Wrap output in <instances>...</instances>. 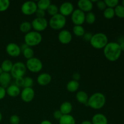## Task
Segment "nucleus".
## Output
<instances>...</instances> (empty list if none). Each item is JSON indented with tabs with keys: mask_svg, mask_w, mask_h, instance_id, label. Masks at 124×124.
<instances>
[{
	"mask_svg": "<svg viewBox=\"0 0 124 124\" xmlns=\"http://www.w3.org/2000/svg\"><path fill=\"white\" fill-rule=\"evenodd\" d=\"M27 47H29V46H28L27 45V44H25V43H24V44H23L22 45V46H21V47H20V48H21V52H23V51H24V50H25V48H27Z\"/></svg>",
	"mask_w": 124,
	"mask_h": 124,
	"instance_id": "45",
	"label": "nucleus"
},
{
	"mask_svg": "<svg viewBox=\"0 0 124 124\" xmlns=\"http://www.w3.org/2000/svg\"><path fill=\"white\" fill-rule=\"evenodd\" d=\"M103 50L105 58L111 62H115L118 60L122 54L119 44L116 42H108Z\"/></svg>",
	"mask_w": 124,
	"mask_h": 124,
	"instance_id": "1",
	"label": "nucleus"
},
{
	"mask_svg": "<svg viewBox=\"0 0 124 124\" xmlns=\"http://www.w3.org/2000/svg\"><path fill=\"white\" fill-rule=\"evenodd\" d=\"M6 94L12 98H16L21 94L20 88L15 84L10 85L6 89Z\"/></svg>",
	"mask_w": 124,
	"mask_h": 124,
	"instance_id": "18",
	"label": "nucleus"
},
{
	"mask_svg": "<svg viewBox=\"0 0 124 124\" xmlns=\"http://www.w3.org/2000/svg\"><path fill=\"white\" fill-rule=\"evenodd\" d=\"M10 2L8 0H0V12H5L9 7Z\"/></svg>",
	"mask_w": 124,
	"mask_h": 124,
	"instance_id": "33",
	"label": "nucleus"
},
{
	"mask_svg": "<svg viewBox=\"0 0 124 124\" xmlns=\"http://www.w3.org/2000/svg\"><path fill=\"white\" fill-rule=\"evenodd\" d=\"M38 9L37 4L34 1H26L23 4L21 7V12L27 16H30L34 14Z\"/></svg>",
	"mask_w": 124,
	"mask_h": 124,
	"instance_id": "8",
	"label": "nucleus"
},
{
	"mask_svg": "<svg viewBox=\"0 0 124 124\" xmlns=\"http://www.w3.org/2000/svg\"><path fill=\"white\" fill-rule=\"evenodd\" d=\"M105 103V96L100 92H96L89 97L87 105L94 110H100L104 107Z\"/></svg>",
	"mask_w": 124,
	"mask_h": 124,
	"instance_id": "2",
	"label": "nucleus"
},
{
	"mask_svg": "<svg viewBox=\"0 0 124 124\" xmlns=\"http://www.w3.org/2000/svg\"><path fill=\"white\" fill-rule=\"evenodd\" d=\"M33 80L30 77H25L24 78V88H31L33 85Z\"/></svg>",
	"mask_w": 124,
	"mask_h": 124,
	"instance_id": "35",
	"label": "nucleus"
},
{
	"mask_svg": "<svg viewBox=\"0 0 124 124\" xmlns=\"http://www.w3.org/2000/svg\"><path fill=\"white\" fill-rule=\"evenodd\" d=\"M6 88H3L1 86H0V100L4 99L6 96Z\"/></svg>",
	"mask_w": 124,
	"mask_h": 124,
	"instance_id": "42",
	"label": "nucleus"
},
{
	"mask_svg": "<svg viewBox=\"0 0 124 124\" xmlns=\"http://www.w3.org/2000/svg\"><path fill=\"white\" fill-rule=\"evenodd\" d=\"M96 6L98 9L101 11H104L107 8V6L104 1H97Z\"/></svg>",
	"mask_w": 124,
	"mask_h": 124,
	"instance_id": "37",
	"label": "nucleus"
},
{
	"mask_svg": "<svg viewBox=\"0 0 124 124\" xmlns=\"http://www.w3.org/2000/svg\"><path fill=\"white\" fill-rule=\"evenodd\" d=\"M31 28H32L31 24L28 21L23 22L19 26V29H20L21 31L25 34L30 32Z\"/></svg>",
	"mask_w": 124,
	"mask_h": 124,
	"instance_id": "26",
	"label": "nucleus"
},
{
	"mask_svg": "<svg viewBox=\"0 0 124 124\" xmlns=\"http://www.w3.org/2000/svg\"><path fill=\"white\" fill-rule=\"evenodd\" d=\"M115 16L119 18H124V7L122 5H119L116 6L115 8Z\"/></svg>",
	"mask_w": 124,
	"mask_h": 124,
	"instance_id": "30",
	"label": "nucleus"
},
{
	"mask_svg": "<svg viewBox=\"0 0 124 124\" xmlns=\"http://www.w3.org/2000/svg\"><path fill=\"white\" fill-rule=\"evenodd\" d=\"M74 10L75 9L73 5L70 2H64L61 5L59 8V13L65 17L71 15Z\"/></svg>",
	"mask_w": 124,
	"mask_h": 124,
	"instance_id": "12",
	"label": "nucleus"
},
{
	"mask_svg": "<svg viewBox=\"0 0 124 124\" xmlns=\"http://www.w3.org/2000/svg\"><path fill=\"white\" fill-rule=\"evenodd\" d=\"M78 9L81 10L83 12L88 13L92 12L93 8V4L90 0H79L78 2Z\"/></svg>",
	"mask_w": 124,
	"mask_h": 124,
	"instance_id": "15",
	"label": "nucleus"
},
{
	"mask_svg": "<svg viewBox=\"0 0 124 124\" xmlns=\"http://www.w3.org/2000/svg\"><path fill=\"white\" fill-rule=\"evenodd\" d=\"M10 124H19L20 119L19 116L16 115H13L10 118Z\"/></svg>",
	"mask_w": 124,
	"mask_h": 124,
	"instance_id": "36",
	"label": "nucleus"
},
{
	"mask_svg": "<svg viewBox=\"0 0 124 124\" xmlns=\"http://www.w3.org/2000/svg\"><path fill=\"white\" fill-rule=\"evenodd\" d=\"M3 72H4L3 70H2V69H1V67H0V75H1V74H2Z\"/></svg>",
	"mask_w": 124,
	"mask_h": 124,
	"instance_id": "49",
	"label": "nucleus"
},
{
	"mask_svg": "<svg viewBox=\"0 0 124 124\" xmlns=\"http://www.w3.org/2000/svg\"><path fill=\"white\" fill-rule=\"evenodd\" d=\"M23 53V56H24V58L25 59H30L31 58H33V56H34V51L31 47H27V48H25L24 51L22 52Z\"/></svg>",
	"mask_w": 124,
	"mask_h": 124,
	"instance_id": "32",
	"label": "nucleus"
},
{
	"mask_svg": "<svg viewBox=\"0 0 124 124\" xmlns=\"http://www.w3.org/2000/svg\"><path fill=\"white\" fill-rule=\"evenodd\" d=\"M13 64L10 60L8 59H6L1 64V69H2L4 72L9 73L12 70V67H13Z\"/></svg>",
	"mask_w": 124,
	"mask_h": 124,
	"instance_id": "24",
	"label": "nucleus"
},
{
	"mask_svg": "<svg viewBox=\"0 0 124 124\" xmlns=\"http://www.w3.org/2000/svg\"><path fill=\"white\" fill-rule=\"evenodd\" d=\"M90 42L91 46L96 49H104L108 43V39L104 33H97L93 35Z\"/></svg>",
	"mask_w": 124,
	"mask_h": 124,
	"instance_id": "3",
	"label": "nucleus"
},
{
	"mask_svg": "<svg viewBox=\"0 0 124 124\" xmlns=\"http://www.w3.org/2000/svg\"><path fill=\"white\" fill-rule=\"evenodd\" d=\"M63 115L61 113V112L59 110H55L54 112L53 113V117L56 120H59V119L61 118V117Z\"/></svg>",
	"mask_w": 124,
	"mask_h": 124,
	"instance_id": "41",
	"label": "nucleus"
},
{
	"mask_svg": "<svg viewBox=\"0 0 124 124\" xmlns=\"http://www.w3.org/2000/svg\"><path fill=\"white\" fill-rule=\"evenodd\" d=\"M35 15H36V18H44L45 15H46V11L38 8V9L36 10V12H35Z\"/></svg>",
	"mask_w": 124,
	"mask_h": 124,
	"instance_id": "38",
	"label": "nucleus"
},
{
	"mask_svg": "<svg viewBox=\"0 0 124 124\" xmlns=\"http://www.w3.org/2000/svg\"><path fill=\"white\" fill-rule=\"evenodd\" d=\"M81 124H93L91 121H84L83 122L81 123Z\"/></svg>",
	"mask_w": 124,
	"mask_h": 124,
	"instance_id": "47",
	"label": "nucleus"
},
{
	"mask_svg": "<svg viewBox=\"0 0 124 124\" xmlns=\"http://www.w3.org/2000/svg\"><path fill=\"white\" fill-rule=\"evenodd\" d=\"M2 114H1V113L0 112V122H1V121H2Z\"/></svg>",
	"mask_w": 124,
	"mask_h": 124,
	"instance_id": "48",
	"label": "nucleus"
},
{
	"mask_svg": "<svg viewBox=\"0 0 124 124\" xmlns=\"http://www.w3.org/2000/svg\"><path fill=\"white\" fill-rule=\"evenodd\" d=\"M59 124H76V121L71 115H63L59 119Z\"/></svg>",
	"mask_w": 124,
	"mask_h": 124,
	"instance_id": "23",
	"label": "nucleus"
},
{
	"mask_svg": "<svg viewBox=\"0 0 124 124\" xmlns=\"http://www.w3.org/2000/svg\"><path fill=\"white\" fill-rule=\"evenodd\" d=\"M47 11L49 15H50L51 16H53L58 14L59 8L56 5L54 4H51L48 8H47Z\"/></svg>",
	"mask_w": 124,
	"mask_h": 124,
	"instance_id": "28",
	"label": "nucleus"
},
{
	"mask_svg": "<svg viewBox=\"0 0 124 124\" xmlns=\"http://www.w3.org/2000/svg\"><path fill=\"white\" fill-rule=\"evenodd\" d=\"M40 124H52V123L48 120H44L41 122Z\"/></svg>",
	"mask_w": 124,
	"mask_h": 124,
	"instance_id": "46",
	"label": "nucleus"
},
{
	"mask_svg": "<svg viewBox=\"0 0 124 124\" xmlns=\"http://www.w3.org/2000/svg\"><path fill=\"white\" fill-rule=\"evenodd\" d=\"M58 40L62 44H69L72 40V35L67 30H62L58 34Z\"/></svg>",
	"mask_w": 124,
	"mask_h": 124,
	"instance_id": "14",
	"label": "nucleus"
},
{
	"mask_svg": "<svg viewBox=\"0 0 124 124\" xmlns=\"http://www.w3.org/2000/svg\"><path fill=\"white\" fill-rule=\"evenodd\" d=\"M79 88V83L78 81L71 80L67 83L66 85V88L70 93H74L78 90Z\"/></svg>",
	"mask_w": 124,
	"mask_h": 124,
	"instance_id": "22",
	"label": "nucleus"
},
{
	"mask_svg": "<svg viewBox=\"0 0 124 124\" xmlns=\"http://www.w3.org/2000/svg\"><path fill=\"white\" fill-rule=\"evenodd\" d=\"M96 21V16L92 12H88L85 15V22L88 24H93Z\"/></svg>",
	"mask_w": 124,
	"mask_h": 124,
	"instance_id": "31",
	"label": "nucleus"
},
{
	"mask_svg": "<svg viewBox=\"0 0 124 124\" xmlns=\"http://www.w3.org/2000/svg\"><path fill=\"white\" fill-rule=\"evenodd\" d=\"M73 32L78 37H82L85 33V29L82 25H75L73 29Z\"/></svg>",
	"mask_w": 124,
	"mask_h": 124,
	"instance_id": "25",
	"label": "nucleus"
},
{
	"mask_svg": "<svg viewBox=\"0 0 124 124\" xmlns=\"http://www.w3.org/2000/svg\"><path fill=\"white\" fill-rule=\"evenodd\" d=\"M6 50L7 54L12 57L19 56L21 53L20 46H18L17 44L13 43V42L9 43L6 46Z\"/></svg>",
	"mask_w": 124,
	"mask_h": 124,
	"instance_id": "13",
	"label": "nucleus"
},
{
	"mask_svg": "<svg viewBox=\"0 0 124 124\" xmlns=\"http://www.w3.org/2000/svg\"><path fill=\"white\" fill-rule=\"evenodd\" d=\"M93 124H108L107 117L102 113H97L92 117Z\"/></svg>",
	"mask_w": 124,
	"mask_h": 124,
	"instance_id": "19",
	"label": "nucleus"
},
{
	"mask_svg": "<svg viewBox=\"0 0 124 124\" xmlns=\"http://www.w3.org/2000/svg\"><path fill=\"white\" fill-rule=\"evenodd\" d=\"M92 36H93V35H92V33L90 32H85V34L84 35V36H82L83 38V39L85 41H87V42H90L92 39Z\"/></svg>",
	"mask_w": 124,
	"mask_h": 124,
	"instance_id": "40",
	"label": "nucleus"
},
{
	"mask_svg": "<svg viewBox=\"0 0 124 124\" xmlns=\"http://www.w3.org/2000/svg\"><path fill=\"white\" fill-rule=\"evenodd\" d=\"M42 40V36L39 32L30 31L24 36V42L29 47H35L39 44Z\"/></svg>",
	"mask_w": 124,
	"mask_h": 124,
	"instance_id": "4",
	"label": "nucleus"
},
{
	"mask_svg": "<svg viewBox=\"0 0 124 124\" xmlns=\"http://www.w3.org/2000/svg\"><path fill=\"white\" fill-rule=\"evenodd\" d=\"M72 104L70 102L68 101H65L62 103L61 105H60V108H59V110L63 115H70V113L72 111Z\"/></svg>",
	"mask_w": 124,
	"mask_h": 124,
	"instance_id": "21",
	"label": "nucleus"
},
{
	"mask_svg": "<svg viewBox=\"0 0 124 124\" xmlns=\"http://www.w3.org/2000/svg\"><path fill=\"white\" fill-rule=\"evenodd\" d=\"M20 95L21 98L24 102H30L35 98V91L32 88H24L21 92Z\"/></svg>",
	"mask_w": 124,
	"mask_h": 124,
	"instance_id": "11",
	"label": "nucleus"
},
{
	"mask_svg": "<svg viewBox=\"0 0 124 124\" xmlns=\"http://www.w3.org/2000/svg\"><path fill=\"white\" fill-rule=\"evenodd\" d=\"M36 4H37L38 8L46 11L51 4V2L49 0H40Z\"/></svg>",
	"mask_w": 124,
	"mask_h": 124,
	"instance_id": "27",
	"label": "nucleus"
},
{
	"mask_svg": "<svg viewBox=\"0 0 124 124\" xmlns=\"http://www.w3.org/2000/svg\"><path fill=\"white\" fill-rule=\"evenodd\" d=\"M67 23L66 18L60 13L51 17L48 24L52 29L54 30H62L65 27Z\"/></svg>",
	"mask_w": 124,
	"mask_h": 124,
	"instance_id": "5",
	"label": "nucleus"
},
{
	"mask_svg": "<svg viewBox=\"0 0 124 124\" xmlns=\"http://www.w3.org/2000/svg\"><path fill=\"white\" fill-rule=\"evenodd\" d=\"M105 3L107 7L115 8L117 6H118L119 1V0H105Z\"/></svg>",
	"mask_w": 124,
	"mask_h": 124,
	"instance_id": "34",
	"label": "nucleus"
},
{
	"mask_svg": "<svg viewBox=\"0 0 124 124\" xmlns=\"http://www.w3.org/2000/svg\"><path fill=\"white\" fill-rule=\"evenodd\" d=\"M27 71L25 64L22 62H16L13 64V67L10 71V75L14 79L23 78Z\"/></svg>",
	"mask_w": 124,
	"mask_h": 124,
	"instance_id": "6",
	"label": "nucleus"
},
{
	"mask_svg": "<svg viewBox=\"0 0 124 124\" xmlns=\"http://www.w3.org/2000/svg\"><path fill=\"white\" fill-rule=\"evenodd\" d=\"M115 16V9L112 8L107 7L104 11V16L107 19H111L113 18Z\"/></svg>",
	"mask_w": 124,
	"mask_h": 124,
	"instance_id": "29",
	"label": "nucleus"
},
{
	"mask_svg": "<svg viewBox=\"0 0 124 124\" xmlns=\"http://www.w3.org/2000/svg\"><path fill=\"white\" fill-rule=\"evenodd\" d=\"M12 76L9 73L3 72L0 75V86L3 88H7L12 81Z\"/></svg>",
	"mask_w": 124,
	"mask_h": 124,
	"instance_id": "17",
	"label": "nucleus"
},
{
	"mask_svg": "<svg viewBox=\"0 0 124 124\" xmlns=\"http://www.w3.org/2000/svg\"><path fill=\"white\" fill-rule=\"evenodd\" d=\"M121 5H122V6H124V0H123V1H122V4H121Z\"/></svg>",
	"mask_w": 124,
	"mask_h": 124,
	"instance_id": "50",
	"label": "nucleus"
},
{
	"mask_svg": "<svg viewBox=\"0 0 124 124\" xmlns=\"http://www.w3.org/2000/svg\"><path fill=\"white\" fill-rule=\"evenodd\" d=\"M88 98H89V96H88V94L84 91H79L76 94V100L80 104H84V105H87Z\"/></svg>",
	"mask_w": 124,
	"mask_h": 124,
	"instance_id": "20",
	"label": "nucleus"
},
{
	"mask_svg": "<svg viewBox=\"0 0 124 124\" xmlns=\"http://www.w3.org/2000/svg\"><path fill=\"white\" fill-rule=\"evenodd\" d=\"M24 78H18L15 79V85L18 86V87H24Z\"/></svg>",
	"mask_w": 124,
	"mask_h": 124,
	"instance_id": "39",
	"label": "nucleus"
},
{
	"mask_svg": "<svg viewBox=\"0 0 124 124\" xmlns=\"http://www.w3.org/2000/svg\"><path fill=\"white\" fill-rule=\"evenodd\" d=\"M31 26L34 29V31L40 32L44 31L48 27V22L45 18H36L31 22Z\"/></svg>",
	"mask_w": 124,
	"mask_h": 124,
	"instance_id": "9",
	"label": "nucleus"
},
{
	"mask_svg": "<svg viewBox=\"0 0 124 124\" xmlns=\"http://www.w3.org/2000/svg\"><path fill=\"white\" fill-rule=\"evenodd\" d=\"M119 44L120 47H121V50H122V52H123V51L124 52V41H121L120 43H119Z\"/></svg>",
	"mask_w": 124,
	"mask_h": 124,
	"instance_id": "44",
	"label": "nucleus"
},
{
	"mask_svg": "<svg viewBox=\"0 0 124 124\" xmlns=\"http://www.w3.org/2000/svg\"><path fill=\"white\" fill-rule=\"evenodd\" d=\"M25 66L27 69H28L30 72L36 73L41 71L43 67V64L39 59L33 57L27 61Z\"/></svg>",
	"mask_w": 124,
	"mask_h": 124,
	"instance_id": "7",
	"label": "nucleus"
},
{
	"mask_svg": "<svg viewBox=\"0 0 124 124\" xmlns=\"http://www.w3.org/2000/svg\"><path fill=\"white\" fill-rule=\"evenodd\" d=\"M71 21L75 25H82L85 21V14L79 9H76L71 15Z\"/></svg>",
	"mask_w": 124,
	"mask_h": 124,
	"instance_id": "10",
	"label": "nucleus"
},
{
	"mask_svg": "<svg viewBox=\"0 0 124 124\" xmlns=\"http://www.w3.org/2000/svg\"><path fill=\"white\" fill-rule=\"evenodd\" d=\"M81 78V75L79 73H75L73 75V80L76 81H78Z\"/></svg>",
	"mask_w": 124,
	"mask_h": 124,
	"instance_id": "43",
	"label": "nucleus"
},
{
	"mask_svg": "<svg viewBox=\"0 0 124 124\" xmlns=\"http://www.w3.org/2000/svg\"><path fill=\"white\" fill-rule=\"evenodd\" d=\"M52 81V76L47 73H41L38 76L37 82L41 86H46L49 84Z\"/></svg>",
	"mask_w": 124,
	"mask_h": 124,
	"instance_id": "16",
	"label": "nucleus"
}]
</instances>
